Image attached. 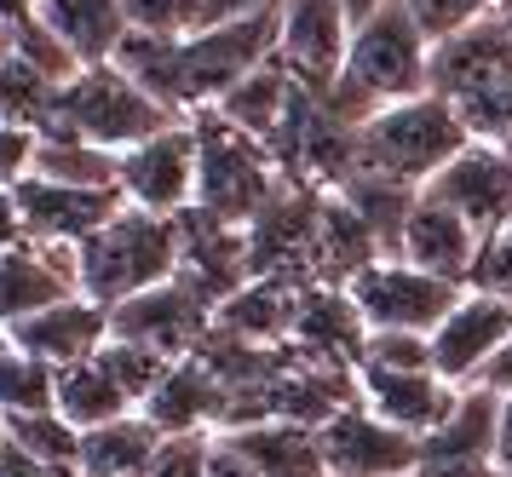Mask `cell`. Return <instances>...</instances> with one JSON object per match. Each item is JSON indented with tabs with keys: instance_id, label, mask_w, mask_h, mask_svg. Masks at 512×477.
<instances>
[{
	"instance_id": "10",
	"label": "cell",
	"mask_w": 512,
	"mask_h": 477,
	"mask_svg": "<svg viewBox=\"0 0 512 477\" xmlns=\"http://www.w3.org/2000/svg\"><path fill=\"white\" fill-rule=\"evenodd\" d=\"M116 184H121V196L133 207H144V213L179 219L185 207H196V127L190 121H173L167 133L121 150Z\"/></svg>"
},
{
	"instance_id": "43",
	"label": "cell",
	"mask_w": 512,
	"mask_h": 477,
	"mask_svg": "<svg viewBox=\"0 0 512 477\" xmlns=\"http://www.w3.org/2000/svg\"><path fill=\"white\" fill-rule=\"evenodd\" d=\"M374 6H386V0H346V12H351V18H369Z\"/></svg>"
},
{
	"instance_id": "17",
	"label": "cell",
	"mask_w": 512,
	"mask_h": 477,
	"mask_svg": "<svg viewBox=\"0 0 512 477\" xmlns=\"http://www.w3.org/2000/svg\"><path fill=\"white\" fill-rule=\"evenodd\" d=\"M357 397L374 414H386L392 426L426 437L443 414L455 409L461 386H449L438 368H386V363H357Z\"/></svg>"
},
{
	"instance_id": "19",
	"label": "cell",
	"mask_w": 512,
	"mask_h": 477,
	"mask_svg": "<svg viewBox=\"0 0 512 477\" xmlns=\"http://www.w3.org/2000/svg\"><path fill=\"white\" fill-rule=\"evenodd\" d=\"M6 334H12V345L47 357L52 368H70V363L98 357V345L110 340V305H98L87 294H70L58 305H47V311H35L29 322H18V328H6Z\"/></svg>"
},
{
	"instance_id": "23",
	"label": "cell",
	"mask_w": 512,
	"mask_h": 477,
	"mask_svg": "<svg viewBox=\"0 0 512 477\" xmlns=\"http://www.w3.org/2000/svg\"><path fill=\"white\" fill-rule=\"evenodd\" d=\"M294 92H300V81L288 75V69L277 64V58H265V64L254 69V75H242L213 110L225 115L231 127H242V133H254L259 144H271V138L282 133V121H288V104H294Z\"/></svg>"
},
{
	"instance_id": "35",
	"label": "cell",
	"mask_w": 512,
	"mask_h": 477,
	"mask_svg": "<svg viewBox=\"0 0 512 477\" xmlns=\"http://www.w3.org/2000/svg\"><path fill=\"white\" fill-rule=\"evenodd\" d=\"M202 477H265L254 466V460L242 455V449H236L231 437L225 432H213V443H208V466H202Z\"/></svg>"
},
{
	"instance_id": "7",
	"label": "cell",
	"mask_w": 512,
	"mask_h": 477,
	"mask_svg": "<svg viewBox=\"0 0 512 477\" xmlns=\"http://www.w3.org/2000/svg\"><path fill=\"white\" fill-rule=\"evenodd\" d=\"M277 12L202 23L196 35H185L179 41V110H213L242 75H254L265 58H277Z\"/></svg>"
},
{
	"instance_id": "32",
	"label": "cell",
	"mask_w": 512,
	"mask_h": 477,
	"mask_svg": "<svg viewBox=\"0 0 512 477\" xmlns=\"http://www.w3.org/2000/svg\"><path fill=\"white\" fill-rule=\"evenodd\" d=\"M127 23L144 35H196L208 12L202 0H127Z\"/></svg>"
},
{
	"instance_id": "12",
	"label": "cell",
	"mask_w": 512,
	"mask_h": 477,
	"mask_svg": "<svg viewBox=\"0 0 512 477\" xmlns=\"http://www.w3.org/2000/svg\"><path fill=\"white\" fill-rule=\"evenodd\" d=\"M12 196H18L29 242H70V248H81L93 230H104L127 207L121 184H58L41 179V173L18 179Z\"/></svg>"
},
{
	"instance_id": "48",
	"label": "cell",
	"mask_w": 512,
	"mask_h": 477,
	"mask_svg": "<svg viewBox=\"0 0 512 477\" xmlns=\"http://www.w3.org/2000/svg\"><path fill=\"white\" fill-rule=\"evenodd\" d=\"M507 150H512V144H507Z\"/></svg>"
},
{
	"instance_id": "18",
	"label": "cell",
	"mask_w": 512,
	"mask_h": 477,
	"mask_svg": "<svg viewBox=\"0 0 512 477\" xmlns=\"http://www.w3.org/2000/svg\"><path fill=\"white\" fill-rule=\"evenodd\" d=\"M478 230L466 225L455 207H443L438 196L420 190L409 219H403V236H397V259H409L420 271L449 276V282H466L472 276V259H478Z\"/></svg>"
},
{
	"instance_id": "13",
	"label": "cell",
	"mask_w": 512,
	"mask_h": 477,
	"mask_svg": "<svg viewBox=\"0 0 512 477\" xmlns=\"http://www.w3.org/2000/svg\"><path fill=\"white\" fill-rule=\"evenodd\" d=\"M512 340V305L495 294L466 288L455 299V311L432 328V368L449 386H484L489 363L501 357V345Z\"/></svg>"
},
{
	"instance_id": "27",
	"label": "cell",
	"mask_w": 512,
	"mask_h": 477,
	"mask_svg": "<svg viewBox=\"0 0 512 477\" xmlns=\"http://www.w3.org/2000/svg\"><path fill=\"white\" fill-rule=\"evenodd\" d=\"M58 409V368L24 345L0 351V414H41Z\"/></svg>"
},
{
	"instance_id": "26",
	"label": "cell",
	"mask_w": 512,
	"mask_h": 477,
	"mask_svg": "<svg viewBox=\"0 0 512 477\" xmlns=\"http://www.w3.org/2000/svg\"><path fill=\"white\" fill-rule=\"evenodd\" d=\"M0 432H6V443H18L24 455L47 460V466H64V472L81 477V426H75V420H64L58 409L0 414Z\"/></svg>"
},
{
	"instance_id": "15",
	"label": "cell",
	"mask_w": 512,
	"mask_h": 477,
	"mask_svg": "<svg viewBox=\"0 0 512 477\" xmlns=\"http://www.w3.org/2000/svg\"><path fill=\"white\" fill-rule=\"evenodd\" d=\"M426 196L455 207L478 236L512 225V150L507 144H489V138H472L461 156L426 184Z\"/></svg>"
},
{
	"instance_id": "4",
	"label": "cell",
	"mask_w": 512,
	"mask_h": 477,
	"mask_svg": "<svg viewBox=\"0 0 512 477\" xmlns=\"http://www.w3.org/2000/svg\"><path fill=\"white\" fill-rule=\"evenodd\" d=\"M173 121H185V115H173L156 92H144L121 64H87L58 87L52 121L41 127V133L87 138V144H98V150H116L121 156V150H133V144H144V138L167 133Z\"/></svg>"
},
{
	"instance_id": "36",
	"label": "cell",
	"mask_w": 512,
	"mask_h": 477,
	"mask_svg": "<svg viewBox=\"0 0 512 477\" xmlns=\"http://www.w3.org/2000/svg\"><path fill=\"white\" fill-rule=\"evenodd\" d=\"M0 477H75V472H64V466H47V460L24 455L18 443H6V437H0Z\"/></svg>"
},
{
	"instance_id": "22",
	"label": "cell",
	"mask_w": 512,
	"mask_h": 477,
	"mask_svg": "<svg viewBox=\"0 0 512 477\" xmlns=\"http://www.w3.org/2000/svg\"><path fill=\"white\" fill-rule=\"evenodd\" d=\"M225 437L265 477H328L323 432L317 426H300V420H254V426H236Z\"/></svg>"
},
{
	"instance_id": "20",
	"label": "cell",
	"mask_w": 512,
	"mask_h": 477,
	"mask_svg": "<svg viewBox=\"0 0 512 477\" xmlns=\"http://www.w3.org/2000/svg\"><path fill=\"white\" fill-rule=\"evenodd\" d=\"M144 414L156 420V432H219L225 420V386L213 380V368L190 351L167 368V380L144 397Z\"/></svg>"
},
{
	"instance_id": "3",
	"label": "cell",
	"mask_w": 512,
	"mask_h": 477,
	"mask_svg": "<svg viewBox=\"0 0 512 477\" xmlns=\"http://www.w3.org/2000/svg\"><path fill=\"white\" fill-rule=\"evenodd\" d=\"M81 294L98 299V305H121V299L156 288L167 276H179L185 265V236H179V219L167 213H144V207H121L104 230H93L81 248Z\"/></svg>"
},
{
	"instance_id": "41",
	"label": "cell",
	"mask_w": 512,
	"mask_h": 477,
	"mask_svg": "<svg viewBox=\"0 0 512 477\" xmlns=\"http://www.w3.org/2000/svg\"><path fill=\"white\" fill-rule=\"evenodd\" d=\"M0 18H6L12 29H18V23L41 18V0H0Z\"/></svg>"
},
{
	"instance_id": "8",
	"label": "cell",
	"mask_w": 512,
	"mask_h": 477,
	"mask_svg": "<svg viewBox=\"0 0 512 477\" xmlns=\"http://www.w3.org/2000/svg\"><path fill=\"white\" fill-rule=\"evenodd\" d=\"M346 294L369 334H432L455 311L466 282H449V276H432L409 259H397V253H380L374 265H363L346 282Z\"/></svg>"
},
{
	"instance_id": "40",
	"label": "cell",
	"mask_w": 512,
	"mask_h": 477,
	"mask_svg": "<svg viewBox=\"0 0 512 477\" xmlns=\"http://www.w3.org/2000/svg\"><path fill=\"white\" fill-rule=\"evenodd\" d=\"M484 386H495V391H512V340L501 345V357H495V363H489Z\"/></svg>"
},
{
	"instance_id": "31",
	"label": "cell",
	"mask_w": 512,
	"mask_h": 477,
	"mask_svg": "<svg viewBox=\"0 0 512 477\" xmlns=\"http://www.w3.org/2000/svg\"><path fill=\"white\" fill-rule=\"evenodd\" d=\"M403 12L420 23L426 41L443 46V41H455V35H466V29H478L484 18H495L501 0H403Z\"/></svg>"
},
{
	"instance_id": "33",
	"label": "cell",
	"mask_w": 512,
	"mask_h": 477,
	"mask_svg": "<svg viewBox=\"0 0 512 477\" xmlns=\"http://www.w3.org/2000/svg\"><path fill=\"white\" fill-rule=\"evenodd\" d=\"M466 288H478V294H495L512 305V225L489 230L484 242H478V259H472V276H466Z\"/></svg>"
},
{
	"instance_id": "47",
	"label": "cell",
	"mask_w": 512,
	"mask_h": 477,
	"mask_svg": "<svg viewBox=\"0 0 512 477\" xmlns=\"http://www.w3.org/2000/svg\"><path fill=\"white\" fill-rule=\"evenodd\" d=\"M0 437H6V432H0Z\"/></svg>"
},
{
	"instance_id": "45",
	"label": "cell",
	"mask_w": 512,
	"mask_h": 477,
	"mask_svg": "<svg viewBox=\"0 0 512 477\" xmlns=\"http://www.w3.org/2000/svg\"><path fill=\"white\" fill-rule=\"evenodd\" d=\"M6 345H12V334H6V328H0V351H6Z\"/></svg>"
},
{
	"instance_id": "44",
	"label": "cell",
	"mask_w": 512,
	"mask_h": 477,
	"mask_svg": "<svg viewBox=\"0 0 512 477\" xmlns=\"http://www.w3.org/2000/svg\"><path fill=\"white\" fill-rule=\"evenodd\" d=\"M501 23H507V29H512V0H501Z\"/></svg>"
},
{
	"instance_id": "14",
	"label": "cell",
	"mask_w": 512,
	"mask_h": 477,
	"mask_svg": "<svg viewBox=\"0 0 512 477\" xmlns=\"http://www.w3.org/2000/svg\"><path fill=\"white\" fill-rule=\"evenodd\" d=\"M357 18L346 0H282L277 12V64L305 81V87H334V75L346 64V46Z\"/></svg>"
},
{
	"instance_id": "37",
	"label": "cell",
	"mask_w": 512,
	"mask_h": 477,
	"mask_svg": "<svg viewBox=\"0 0 512 477\" xmlns=\"http://www.w3.org/2000/svg\"><path fill=\"white\" fill-rule=\"evenodd\" d=\"M282 0H202L208 23H225V18H259V12H277Z\"/></svg>"
},
{
	"instance_id": "29",
	"label": "cell",
	"mask_w": 512,
	"mask_h": 477,
	"mask_svg": "<svg viewBox=\"0 0 512 477\" xmlns=\"http://www.w3.org/2000/svg\"><path fill=\"white\" fill-rule=\"evenodd\" d=\"M52 104H58V81L52 75H41L29 58H6L0 64V121L41 133L52 121Z\"/></svg>"
},
{
	"instance_id": "1",
	"label": "cell",
	"mask_w": 512,
	"mask_h": 477,
	"mask_svg": "<svg viewBox=\"0 0 512 477\" xmlns=\"http://www.w3.org/2000/svg\"><path fill=\"white\" fill-rule=\"evenodd\" d=\"M420 92H432V41L403 12V0H386L369 18H357L328 98L351 127H363L369 115L392 110L403 98H420Z\"/></svg>"
},
{
	"instance_id": "46",
	"label": "cell",
	"mask_w": 512,
	"mask_h": 477,
	"mask_svg": "<svg viewBox=\"0 0 512 477\" xmlns=\"http://www.w3.org/2000/svg\"><path fill=\"white\" fill-rule=\"evenodd\" d=\"M495 477H512V472H495Z\"/></svg>"
},
{
	"instance_id": "25",
	"label": "cell",
	"mask_w": 512,
	"mask_h": 477,
	"mask_svg": "<svg viewBox=\"0 0 512 477\" xmlns=\"http://www.w3.org/2000/svg\"><path fill=\"white\" fill-rule=\"evenodd\" d=\"M133 409H139V403L121 391V380L98 363V357L58 368V414L75 420L81 432H93V426H104V420H121V414H133Z\"/></svg>"
},
{
	"instance_id": "6",
	"label": "cell",
	"mask_w": 512,
	"mask_h": 477,
	"mask_svg": "<svg viewBox=\"0 0 512 477\" xmlns=\"http://www.w3.org/2000/svg\"><path fill=\"white\" fill-rule=\"evenodd\" d=\"M432 92L455 104L472 138L512 144V29L501 12L432 46Z\"/></svg>"
},
{
	"instance_id": "28",
	"label": "cell",
	"mask_w": 512,
	"mask_h": 477,
	"mask_svg": "<svg viewBox=\"0 0 512 477\" xmlns=\"http://www.w3.org/2000/svg\"><path fill=\"white\" fill-rule=\"evenodd\" d=\"M35 173L58 184H116V150H98L87 138L41 133L35 144Z\"/></svg>"
},
{
	"instance_id": "24",
	"label": "cell",
	"mask_w": 512,
	"mask_h": 477,
	"mask_svg": "<svg viewBox=\"0 0 512 477\" xmlns=\"http://www.w3.org/2000/svg\"><path fill=\"white\" fill-rule=\"evenodd\" d=\"M162 437L167 432H156V420L144 409L104 420L93 432H81V477H139Z\"/></svg>"
},
{
	"instance_id": "38",
	"label": "cell",
	"mask_w": 512,
	"mask_h": 477,
	"mask_svg": "<svg viewBox=\"0 0 512 477\" xmlns=\"http://www.w3.org/2000/svg\"><path fill=\"white\" fill-rule=\"evenodd\" d=\"M24 242V213H18V196L12 190H0V253L18 248Z\"/></svg>"
},
{
	"instance_id": "2",
	"label": "cell",
	"mask_w": 512,
	"mask_h": 477,
	"mask_svg": "<svg viewBox=\"0 0 512 477\" xmlns=\"http://www.w3.org/2000/svg\"><path fill=\"white\" fill-rule=\"evenodd\" d=\"M190 127H196V207L248 230L288 184L282 161L271 156V144L231 127L219 110H196Z\"/></svg>"
},
{
	"instance_id": "39",
	"label": "cell",
	"mask_w": 512,
	"mask_h": 477,
	"mask_svg": "<svg viewBox=\"0 0 512 477\" xmlns=\"http://www.w3.org/2000/svg\"><path fill=\"white\" fill-rule=\"evenodd\" d=\"M495 466L512 472V391H501V420H495Z\"/></svg>"
},
{
	"instance_id": "9",
	"label": "cell",
	"mask_w": 512,
	"mask_h": 477,
	"mask_svg": "<svg viewBox=\"0 0 512 477\" xmlns=\"http://www.w3.org/2000/svg\"><path fill=\"white\" fill-rule=\"evenodd\" d=\"M213 317H219V305L179 271L167 282H156V288H144V294L110 305V334L116 340H139L179 363L213 334Z\"/></svg>"
},
{
	"instance_id": "42",
	"label": "cell",
	"mask_w": 512,
	"mask_h": 477,
	"mask_svg": "<svg viewBox=\"0 0 512 477\" xmlns=\"http://www.w3.org/2000/svg\"><path fill=\"white\" fill-rule=\"evenodd\" d=\"M6 58H18V29L0 18V64H6Z\"/></svg>"
},
{
	"instance_id": "16",
	"label": "cell",
	"mask_w": 512,
	"mask_h": 477,
	"mask_svg": "<svg viewBox=\"0 0 512 477\" xmlns=\"http://www.w3.org/2000/svg\"><path fill=\"white\" fill-rule=\"evenodd\" d=\"M81 294V259L70 242H18L0 253V328H18L35 311Z\"/></svg>"
},
{
	"instance_id": "34",
	"label": "cell",
	"mask_w": 512,
	"mask_h": 477,
	"mask_svg": "<svg viewBox=\"0 0 512 477\" xmlns=\"http://www.w3.org/2000/svg\"><path fill=\"white\" fill-rule=\"evenodd\" d=\"M35 144H41L35 127H12V121H0V190H12L18 179L35 173Z\"/></svg>"
},
{
	"instance_id": "30",
	"label": "cell",
	"mask_w": 512,
	"mask_h": 477,
	"mask_svg": "<svg viewBox=\"0 0 512 477\" xmlns=\"http://www.w3.org/2000/svg\"><path fill=\"white\" fill-rule=\"evenodd\" d=\"M98 363L110 368V374L121 380V391L144 409V397L167 380L173 357H162V351H150V345H139V340H116V334H110V340L98 345Z\"/></svg>"
},
{
	"instance_id": "11",
	"label": "cell",
	"mask_w": 512,
	"mask_h": 477,
	"mask_svg": "<svg viewBox=\"0 0 512 477\" xmlns=\"http://www.w3.org/2000/svg\"><path fill=\"white\" fill-rule=\"evenodd\" d=\"M317 432H323L328 477H409L420 460V437L392 426L386 414H374L363 397H351L340 414H328Z\"/></svg>"
},
{
	"instance_id": "5",
	"label": "cell",
	"mask_w": 512,
	"mask_h": 477,
	"mask_svg": "<svg viewBox=\"0 0 512 477\" xmlns=\"http://www.w3.org/2000/svg\"><path fill=\"white\" fill-rule=\"evenodd\" d=\"M466 144H472V133H466V121L455 115V104L438 98V92H420V98H403V104L369 115L357 127V156H351V167L386 173V179H403V184H420L426 190Z\"/></svg>"
},
{
	"instance_id": "21",
	"label": "cell",
	"mask_w": 512,
	"mask_h": 477,
	"mask_svg": "<svg viewBox=\"0 0 512 477\" xmlns=\"http://www.w3.org/2000/svg\"><path fill=\"white\" fill-rule=\"evenodd\" d=\"M41 23L58 41L70 46V58L81 69L110 64L116 46L127 41V0H41Z\"/></svg>"
}]
</instances>
